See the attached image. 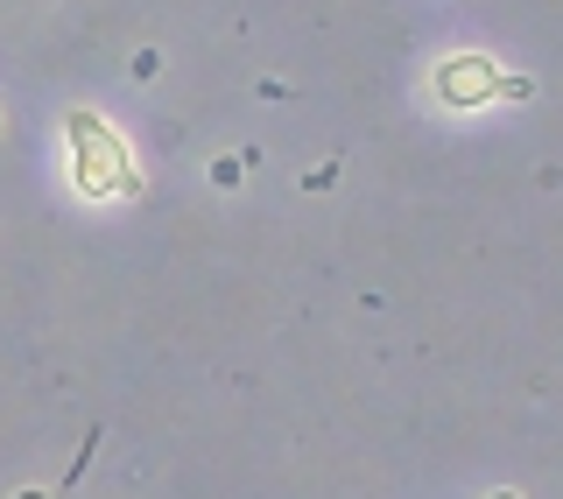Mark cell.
Segmentation results:
<instances>
[{"instance_id": "2", "label": "cell", "mask_w": 563, "mask_h": 499, "mask_svg": "<svg viewBox=\"0 0 563 499\" xmlns=\"http://www.w3.org/2000/svg\"><path fill=\"white\" fill-rule=\"evenodd\" d=\"M430 92L437 106H451V113H465V106H486V99H507V70L479 57V49H457V57H444L430 70Z\"/></svg>"}, {"instance_id": "4", "label": "cell", "mask_w": 563, "mask_h": 499, "mask_svg": "<svg viewBox=\"0 0 563 499\" xmlns=\"http://www.w3.org/2000/svg\"><path fill=\"white\" fill-rule=\"evenodd\" d=\"M493 499H515V492H493Z\"/></svg>"}, {"instance_id": "1", "label": "cell", "mask_w": 563, "mask_h": 499, "mask_svg": "<svg viewBox=\"0 0 563 499\" xmlns=\"http://www.w3.org/2000/svg\"><path fill=\"white\" fill-rule=\"evenodd\" d=\"M64 134H70V184L85 190V198H141V163L128 155V141H120L113 127H106L99 113H70L64 120Z\"/></svg>"}, {"instance_id": "3", "label": "cell", "mask_w": 563, "mask_h": 499, "mask_svg": "<svg viewBox=\"0 0 563 499\" xmlns=\"http://www.w3.org/2000/svg\"><path fill=\"white\" fill-rule=\"evenodd\" d=\"M22 499H49V492H22Z\"/></svg>"}]
</instances>
